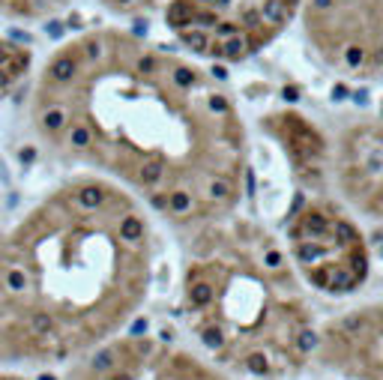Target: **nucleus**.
Wrapping results in <instances>:
<instances>
[{
    "instance_id": "obj_5",
    "label": "nucleus",
    "mask_w": 383,
    "mask_h": 380,
    "mask_svg": "<svg viewBox=\"0 0 383 380\" xmlns=\"http://www.w3.org/2000/svg\"><path fill=\"white\" fill-rule=\"evenodd\" d=\"M285 246L302 282L326 296H351L371 276V249L362 227L326 198H305L293 210Z\"/></svg>"
},
{
    "instance_id": "obj_9",
    "label": "nucleus",
    "mask_w": 383,
    "mask_h": 380,
    "mask_svg": "<svg viewBox=\"0 0 383 380\" xmlns=\"http://www.w3.org/2000/svg\"><path fill=\"white\" fill-rule=\"evenodd\" d=\"M36 365L30 332L27 276L9 227H0V368L3 365Z\"/></svg>"
},
{
    "instance_id": "obj_11",
    "label": "nucleus",
    "mask_w": 383,
    "mask_h": 380,
    "mask_svg": "<svg viewBox=\"0 0 383 380\" xmlns=\"http://www.w3.org/2000/svg\"><path fill=\"white\" fill-rule=\"evenodd\" d=\"M108 12L123 15V18H135V15H162L168 9L171 0H99Z\"/></svg>"
},
{
    "instance_id": "obj_3",
    "label": "nucleus",
    "mask_w": 383,
    "mask_h": 380,
    "mask_svg": "<svg viewBox=\"0 0 383 380\" xmlns=\"http://www.w3.org/2000/svg\"><path fill=\"white\" fill-rule=\"evenodd\" d=\"M189 237L180 315L201 353L249 380L305 371L320 323L285 240L237 213Z\"/></svg>"
},
{
    "instance_id": "obj_8",
    "label": "nucleus",
    "mask_w": 383,
    "mask_h": 380,
    "mask_svg": "<svg viewBox=\"0 0 383 380\" xmlns=\"http://www.w3.org/2000/svg\"><path fill=\"white\" fill-rule=\"evenodd\" d=\"M315 362L338 380H383V299L320 323Z\"/></svg>"
},
{
    "instance_id": "obj_10",
    "label": "nucleus",
    "mask_w": 383,
    "mask_h": 380,
    "mask_svg": "<svg viewBox=\"0 0 383 380\" xmlns=\"http://www.w3.org/2000/svg\"><path fill=\"white\" fill-rule=\"evenodd\" d=\"M36 66L33 42L24 36H12V27L0 24V99L15 93Z\"/></svg>"
},
{
    "instance_id": "obj_2",
    "label": "nucleus",
    "mask_w": 383,
    "mask_h": 380,
    "mask_svg": "<svg viewBox=\"0 0 383 380\" xmlns=\"http://www.w3.org/2000/svg\"><path fill=\"white\" fill-rule=\"evenodd\" d=\"M27 276L36 365L78 362L132 326L156 279L153 213L87 171L42 192L9 227Z\"/></svg>"
},
{
    "instance_id": "obj_1",
    "label": "nucleus",
    "mask_w": 383,
    "mask_h": 380,
    "mask_svg": "<svg viewBox=\"0 0 383 380\" xmlns=\"http://www.w3.org/2000/svg\"><path fill=\"white\" fill-rule=\"evenodd\" d=\"M39 144L195 234L240 210L249 132L216 66L126 27H90L39 63L27 99Z\"/></svg>"
},
{
    "instance_id": "obj_4",
    "label": "nucleus",
    "mask_w": 383,
    "mask_h": 380,
    "mask_svg": "<svg viewBox=\"0 0 383 380\" xmlns=\"http://www.w3.org/2000/svg\"><path fill=\"white\" fill-rule=\"evenodd\" d=\"M305 0H171L165 27L207 63H243L299 18Z\"/></svg>"
},
{
    "instance_id": "obj_7",
    "label": "nucleus",
    "mask_w": 383,
    "mask_h": 380,
    "mask_svg": "<svg viewBox=\"0 0 383 380\" xmlns=\"http://www.w3.org/2000/svg\"><path fill=\"white\" fill-rule=\"evenodd\" d=\"M329 177L344 207L383 222V120H353L329 147Z\"/></svg>"
},
{
    "instance_id": "obj_12",
    "label": "nucleus",
    "mask_w": 383,
    "mask_h": 380,
    "mask_svg": "<svg viewBox=\"0 0 383 380\" xmlns=\"http://www.w3.org/2000/svg\"><path fill=\"white\" fill-rule=\"evenodd\" d=\"M0 380H27V377H15V374H0Z\"/></svg>"
},
{
    "instance_id": "obj_6",
    "label": "nucleus",
    "mask_w": 383,
    "mask_h": 380,
    "mask_svg": "<svg viewBox=\"0 0 383 380\" xmlns=\"http://www.w3.org/2000/svg\"><path fill=\"white\" fill-rule=\"evenodd\" d=\"M66 380H249L162 335H117L69 365Z\"/></svg>"
}]
</instances>
